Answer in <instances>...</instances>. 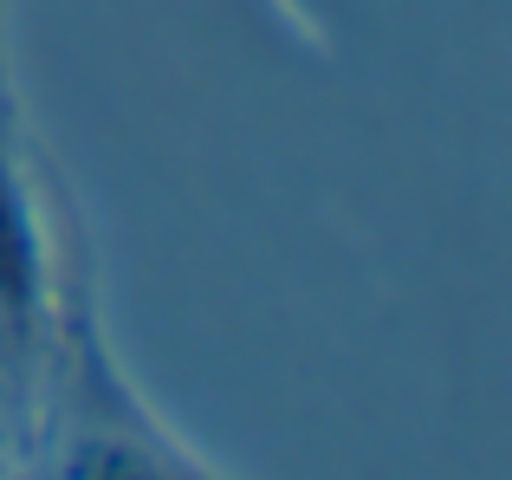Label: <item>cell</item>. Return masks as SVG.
Instances as JSON below:
<instances>
[]
</instances>
